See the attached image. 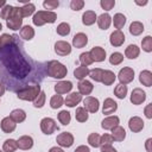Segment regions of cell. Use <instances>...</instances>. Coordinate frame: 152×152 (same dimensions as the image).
<instances>
[{
	"label": "cell",
	"mask_w": 152,
	"mask_h": 152,
	"mask_svg": "<svg viewBox=\"0 0 152 152\" xmlns=\"http://www.w3.org/2000/svg\"><path fill=\"white\" fill-rule=\"evenodd\" d=\"M13 48L14 46H12V45L4 48L6 50L1 51L2 62L8 68L11 75H13L14 77H25L27 75V72H30V65L18 53V50L13 49Z\"/></svg>",
	"instance_id": "1"
},
{
	"label": "cell",
	"mask_w": 152,
	"mask_h": 152,
	"mask_svg": "<svg viewBox=\"0 0 152 152\" xmlns=\"http://www.w3.org/2000/svg\"><path fill=\"white\" fill-rule=\"evenodd\" d=\"M46 74L50 77H53V78H63V77L66 76L68 69L61 62H58V61H51V62L48 63Z\"/></svg>",
	"instance_id": "2"
},
{
	"label": "cell",
	"mask_w": 152,
	"mask_h": 152,
	"mask_svg": "<svg viewBox=\"0 0 152 152\" xmlns=\"http://www.w3.org/2000/svg\"><path fill=\"white\" fill-rule=\"evenodd\" d=\"M57 19V14L52 11H38L34 13L32 18V23L36 26H43L46 23H55Z\"/></svg>",
	"instance_id": "3"
},
{
	"label": "cell",
	"mask_w": 152,
	"mask_h": 152,
	"mask_svg": "<svg viewBox=\"0 0 152 152\" xmlns=\"http://www.w3.org/2000/svg\"><path fill=\"white\" fill-rule=\"evenodd\" d=\"M40 91H42L40 90V86L33 84V86L25 87V88L18 90L17 96H18V99L24 100V101H34L36 97L39 95Z\"/></svg>",
	"instance_id": "4"
},
{
	"label": "cell",
	"mask_w": 152,
	"mask_h": 152,
	"mask_svg": "<svg viewBox=\"0 0 152 152\" xmlns=\"http://www.w3.org/2000/svg\"><path fill=\"white\" fill-rule=\"evenodd\" d=\"M21 24H23V15H21V11L20 7H14L12 8V12L8 17V19L6 20V25L8 28L17 31L19 28H21Z\"/></svg>",
	"instance_id": "5"
},
{
	"label": "cell",
	"mask_w": 152,
	"mask_h": 152,
	"mask_svg": "<svg viewBox=\"0 0 152 152\" xmlns=\"http://www.w3.org/2000/svg\"><path fill=\"white\" fill-rule=\"evenodd\" d=\"M40 129L44 134L50 135L57 129V124L52 118H43L40 120Z\"/></svg>",
	"instance_id": "6"
},
{
	"label": "cell",
	"mask_w": 152,
	"mask_h": 152,
	"mask_svg": "<svg viewBox=\"0 0 152 152\" xmlns=\"http://www.w3.org/2000/svg\"><path fill=\"white\" fill-rule=\"evenodd\" d=\"M118 78H119L121 84H125V86L134 80V70L129 66H125L119 71Z\"/></svg>",
	"instance_id": "7"
},
{
	"label": "cell",
	"mask_w": 152,
	"mask_h": 152,
	"mask_svg": "<svg viewBox=\"0 0 152 152\" xmlns=\"http://www.w3.org/2000/svg\"><path fill=\"white\" fill-rule=\"evenodd\" d=\"M56 141L62 147H70L74 144V135L69 132H62L57 135Z\"/></svg>",
	"instance_id": "8"
},
{
	"label": "cell",
	"mask_w": 152,
	"mask_h": 152,
	"mask_svg": "<svg viewBox=\"0 0 152 152\" xmlns=\"http://www.w3.org/2000/svg\"><path fill=\"white\" fill-rule=\"evenodd\" d=\"M131 102L133 104H141L145 100H146V93L141 89V88H134L131 93V97H129Z\"/></svg>",
	"instance_id": "9"
},
{
	"label": "cell",
	"mask_w": 152,
	"mask_h": 152,
	"mask_svg": "<svg viewBox=\"0 0 152 152\" xmlns=\"http://www.w3.org/2000/svg\"><path fill=\"white\" fill-rule=\"evenodd\" d=\"M83 104H84V108L87 112L89 113H96L100 108V102L96 97H93V96H87L84 100H83Z\"/></svg>",
	"instance_id": "10"
},
{
	"label": "cell",
	"mask_w": 152,
	"mask_h": 152,
	"mask_svg": "<svg viewBox=\"0 0 152 152\" xmlns=\"http://www.w3.org/2000/svg\"><path fill=\"white\" fill-rule=\"evenodd\" d=\"M55 52L59 56H68L71 52V45L65 40H58L55 44Z\"/></svg>",
	"instance_id": "11"
},
{
	"label": "cell",
	"mask_w": 152,
	"mask_h": 152,
	"mask_svg": "<svg viewBox=\"0 0 152 152\" xmlns=\"http://www.w3.org/2000/svg\"><path fill=\"white\" fill-rule=\"evenodd\" d=\"M109 42L115 48H119L124 43H125V34L121 30H115L114 32L110 33V37H109Z\"/></svg>",
	"instance_id": "12"
},
{
	"label": "cell",
	"mask_w": 152,
	"mask_h": 152,
	"mask_svg": "<svg viewBox=\"0 0 152 152\" xmlns=\"http://www.w3.org/2000/svg\"><path fill=\"white\" fill-rule=\"evenodd\" d=\"M116 109H118V103L113 99L107 97L103 101V104H102V113L103 114H106V115L113 114L114 112H116Z\"/></svg>",
	"instance_id": "13"
},
{
	"label": "cell",
	"mask_w": 152,
	"mask_h": 152,
	"mask_svg": "<svg viewBox=\"0 0 152 152\" xmlns=\"http://www.w3.org/2000/svg\"><path fill=\"white\" fill-rule=\"evenodd\" d=\"M144 124H145V122L142 121L141 118H139V116H132V118L129 119V121H128V127H129V129H131L133 133H138V132L142 131Z\"/></svg>",
	"instance_id": "14"
},
{
	"label": "cell",
	"mask_w": 152,
	"mask_h": 152,
	"mask_svg": "<svg viewBox=\"0 0 152 152\" xmlns=\"http://www.w3.org/2000/svg\"><path fill=\"white\" fill-rule=\"evenodd\" d=\"M72 89V83L70 81H59L55 84V91L58 95H63L69 93Z\"/></svg>",
	"instance_id": "15"
},
{
	"label": "cell",
	"mask_w": 152,
	"mask_h": 152,
	"mask_svg": "<svg viewBox=\"0 0 152 152\" xmlns=\"http://www.w3.org/2000/svg\"><path fill=\"white\" fill-rule=\"evenodd\" d=\"M91 58L94 62H103L106 59V51L101 46H94L89 51Z\"/></svg>",
	"instance_id": "16"
},
{
	"label": "cell",
	"mask_w": 152,
	"mask_h": 152,
	"mask_svg": "<svg viewBox=\"0 0 152 152\" xmlns=\"http://www.w3.org/2000/svg\"><path fill=\"white\" fill-rule=\"evenodd\" d=\"M88 44V37L86 33L83 32H78L72 38V45L76 48V49H81V48H84L86 45Z\"/></svg>",
	"instance_id": "17"
},
{
	"label": "cell",
	"mask_w": 152,
	"mask_h": 152,
	"mask_svg": "<svg viewBox=\"0 0 152 152\" xmlns=\"http://www.w3.org/2000/svg\"><path fill=\"white\" fill-rule=\"evenodd\" d=\"M81 101H82V95H81L80 93L74 91V93H70V94L65 97L64 103H65V106L72 108V107H76V104H78Z\"/></svg>",
	"instance_id": "18"
},
{
	"label": "cell",
	"mask_w": 152,
	"mask_h": 152,
	"mask_svg": "<svg viewBox=\"0 0 152 152\" xmlns=\"http://www.w3.org/2000/svg\"><path fill=\"white\" fill-rule=\"evenodd\" d=\"M119 122H120V119L116 115H110V116H107L102 120L101 127L103 129H113L115 126L119 125Z\"/></svg>",
	"instance_id": "19"
},
{
	"label": "cell",
	"mask_w": 152,
	"mask_h": 152,
	"mask_svg": "<svg viewBox=\"0 0 152 152\" xmlns=\"http://www.w3.org/2000/svg\"><path fill=\"white\" fill-rule=\"evenodd\" d=\"M15 126H17V124L10 116L4 118L1 120V122H0V127H1V129H2L4 133H12L15 129Z\"/></svg>",
	"instance_id": "20"
},
{
	"label": "cell",
	"mask_w": 152,
	"mask_h": 152,
	"mask_svg": "<svg viewBox=\"0 0 152 152\" xmlns=\"http://www.w3.org/2000/svg\"><path fill=\"white\" fill-rule=\"evenodd\" d=\"M77 88H78V93L81 95H89L93 89H94V86L90 81H87V80H82L78 82L77 84Z\"/></svg>",
	"instance_id": "21"
},
{
	"label": "cell",
	"mask_w": 152,
	"mask_h": 152,
	"mask_svg": "<svg viewBox=\"0 0 152 152\" xmlns=\"http://www.w3.org/2000/svg\"><path fill=\"white\" fill-rule=\"evenodd\" d=\"M17 145L20 150H30L33 146V139L30 135H23L17 140Z\"/></svg>",
	"instance_id": "22"
},
{
	"label": "cell",
	"mask_w": 152,
	"mask_h": 152,
	"mask_svg": "<svg viewBox=\"0 0 152 152\" xmlns=\"http://www.w3.org/2000/svg\"><path fill=\"white\" fill-rule=\"evenodd\" d=\"M97 21V25L101 30H107L109 26H110V23H112V17L108 14V13H102L97 17L96 19Z\"/></svg>",
	"instance_id": "23"
},
{
	"label": "cell",
	"mask_w": 152,
	"mask_h": 152,
	"mask_svg": "<svg viewBox=\"0 0 152 152\" xmlns=\"http://www.w3.org/2000/svg\"><path fill=\"white\" fill-rule=\"evenodd\" d=\"M97 19V15L94 11H86L83 14H82V23L83 25L86 26H90L93 25Z\"/></svg>",
	"instance_id": "24"
},
{
	"label": "cell",
	"mask_w": 152,
	"mask_h": 152,
	"mask_svg": "<svg viewBox=\"0 0 152 152\" xmlns=\"http://www.w3.org/2000/svg\"><path fill=\"white\" fill-rule=\"evenodd\" d=\"M139 82L145 87L152 86V72L150 70H142L139 74Z\"/></svg>",
	"instance_id": "25"
},
{
	"label": "cell",
	"mask_w": 152,
	"mask_h": 152,
	"mask_svg": "<svg viewBox=\"0 0 152 152\" xmlns=\"http://www.w3.org/2000/svg\"><path fill=\"white\" fill-rule=\"evenodd\" d=\"M112 131V137H113V139L115 140V141H124V139L126 138V131H125V128L124 127H121V126H115L113 129H110Z\"/></svg>",
	"instance_id": "26"
},
{
	"label": "cell",
	"mask_w": 152,
	"mask_h": 152,
	"mask_svg": "<svg viewBox=\"0 0 152 152\" xmlns=\"http://www.w3.org/2000/svg\"><path fill=\"white\" fill-rule=\"evenodd\" d=\"M139 53H140V49H139L135 44L128 45V46L126 48V50H125V56H126L127 58H129V59H135V58L139 56Z\"/></svg>",
	"instance_id": "27"
},
{
	"label": "cell",
	"mask_w": 152,
	"mask_h": 152,
	"mask_svg": "<svg viewBox=\"0 0 152 152\" xmlns=\"http://www.w3.org/2000/svg\"><path fill=\"white\" fill-rule=\"evenodd\" d=\"M115 80H116V75L113 71H110V70H103L101 83H103L104 86H110V84L114 83Z\"/></svg>",
	"instance_id": "28"
},
{
	"label": "cell",
	"mask_w": 152,
	"mask_h": 152,
	"mask_svg": "<svg viewBox=\"0 0 152 152\" xmlns=\"http://www.w3.org/2000/svg\"><path fill=\"white\" fill-rule=\"evenodd\" d=\"M10 118L15 122V124H19V122H23L25 119H26V113L23 110V109H13L10 114Z\"/></svg>",
	"instance_id": "29"
},
{
	"label": "cell",
	"mask_w": 152,
	"mask_h": 152,
	"mask_svg": "<svg viewBox=\"0 0 152 152\" xmlns=\"http://www.w3.org/2000/svg\"><path fill=\"white\" fill-rule=\"evenodd\" d=\"M20 37L25 40H31L34 37V30L30 25H25L20 28Z\"/></svg>",
	"instance_id": "30"
},
{
	"label": "cell",
	"mask_w": 152,
	"mask_h": 152,
	"mask_svg": "<svg viewBox=\"0 0 152 152\" xmlns=\"http://www.w3.org/2000/svg\"><path fill=\"white\" fill-rule=\"evenodd\" d=\"M144 30H145L144 28V25L140 21H133L129 25V33L132 36H140L144 32Z\"/></svg>",
	"instance_id": "31"
},
{
	"label": "cell",
	"mask_w": 152,
	"mask_h": 152,
	"mask_svg": "<svg viewBox=\"0 0 152 152\" xmlns=\"http://www.w3.org/2000/svg\"><path fill=\"white\" fill-rule=\"evenodd\" d=\"M113 24L116 30H121L126 24V17L122 13H116L113 17Z\"/></svg>",
	"instance_id": "32"
},
{
	"label": "cell",
	"mask_w": 152,
	"mask_h": 152,
	"mask_svg": "<svg viewBox=\"0 0 152 152\" xmlns=\"http://www.w3.org/2000/svg\"><path fill=\"white\" fill-rule=\"evenodd\" d=\"M88 74H89V69L88 66H84V65H80L74 70V76L80 81L84 80L86 76H88Z\"/></svg>",
	"instance_id": "33"
},
{
	"label": "cell",
	"mask_w": 152,
	"mask_h": 152,
	"mask_svg": "<svg viewBox=\"0 0 152 152\" xmlns=\"http://www.w3.org/2000/svg\"><path fill=\"white\" fill-rule=\"evenodd\" d=\"M20 11H21V15L23 18L25 17H30L36 11V6L32 4V2H27V4H24V6L20 7Z\"/></svg>",
	"instance_id": "34"
},
{
	"label": "cell",
	"mask_w": 152,
	"mask_h": 152,
	"mask_svg": "<svg viewBox=\"0 0 152 152\" xmlns=\"http://www.w3.org/2000/svg\"><path fill=\"white\" fill-rule=\"evenodd\" d=\"M17 148H18V145H17V140L14 139H7L2 145L4 152H15Z\"/></svg>",
	"instance_id": "35"
},
{
	"label": "cell",
	"mask_w": 152,
	"mask_h": 152,
	"mask_svg": "<svg viewBox=\"0 0 152 152\" xmlns=\"http://www.w3.org/2000/svg\"><path fill=\"white\" fill-rule=\"evenodd\" d=\"M75 118H76V120H77L78 122H86V121L88 120L89 115H88V112L86 110L84 107H78V108L76 109Z\"/></svg>",
	"instance_id": "36"
},
{
	"label": "cell",
	"mask_w": 152,
	"mask_h": 152,
	"mask_svg": "<svg viewBox=\"0 0 152 152\" xmlns=\"http://www.w3.org/2000/svg\"><path fill=\"white\" fill-rule=\"evenodd\" d=\"M114 95H115L118 99H121V100L125 99L126 95H127V86L119 83V84L114 88Z\"/></svg>",
	"instance_id": "37"
},
{
	"label": "cell",
	"mask_w": 152,
	"mask_h": 152,
	"mask_svg": "<svg viewBox=\"0 0 152 152\" xmlns=\"http://www.w3.org/2000/svg\"><path fill=\"white\" fill-rule=\"evenodd\" d=\"M63 103H64V99L62 97V95H58V94L53 95L51 97V100H50V107L52 109H57V108L62 107Z\"/></svg>",
	"instance_id": "38"
},
{
	"label": "cell",
	"mask_w": 152,
	"mask_h": 152,
	"mask_svg": "<svg viewBox=\"0 0 152 152\" xmlns=\"http://www.w3.org/2000/svg\"><path fill=\"white\" fill-rule=\"evenodd\" d=\"M102 74H103V69H101V68H95V69H91V70H89V76H90V78L93 80V81H95V82H101V80H102Z\"/></svg>",
	"instance_id": "39"
},
{
	"label": "cell",
	"mask_w": 152,
	"mask_h": 152,
	"mask_svg": "<svg viewBox=\"0 0 152 152\" xmlns=\"http://www.w3.org/2000/svg\"><path fill=\"white\" fill-rule=\"evenodd\" d=\"M58 121L63 125V126H66V125H69L70 124V120H71V115H70V113L68 112V110H61L59 113H58Z\"/></svg>",
	"instance_id": "40"
},
{
	"label": "cell",
	"mask_w": 152,
	"mask_h": 152,
	"mask_svg": "<svg viewBox=\"0 0 152 152\" xmlns=\"http://www.w3.org/2000/svg\"><path fill=\"white\" fill-rule=\"evenodd\" d=\"M13 42H14L13 36H11V34H8V33H4V34L0 36V46H1V49L12 45Z\"/></svg>",
	"instance_id": "41"
},
{
	"label": "cell",
	"mask_w": 152,
	"mask_h": 152,
	"mask_svg": "<svg viewBox=\"0 0 152 152\" xmlns=\"http://www.w3.org/2000/svg\"><path fill=\"white\" fill-rule=\"evenodd\" d=\"M70 31H71V28H70V25H69L68 23H61V24L56 27V32H57L59 36H62V37L68 36V34L70 33Z\"/></svg>",
	"instance_id": "42"
},
{
	"label": "cell",
	"mask_w": 152,
	"mask_h": 152,
	"mask_svg": "<svg viewBox=\"0 0 152 152\" xmlns=\"http://www.w3.org/2000/svg\"><path fill=\"white\" fill-rule=\"evenodd\" d=\"M124 61V55L120 52H113L109 57V63L112 65H119Z\"/></svg>",
	"instance_id": "43"
},
{
	"label": "cell",
	"mask_w": 152,
	"mask_h": 152,
	"mask_svg": "<svg viewBox=\"0 0 152 152\" xmlns=\"http://www.w3.org/2000/svg\"><path fill=\"white\" fill-rule=\"evenodd\" d=\"M88 144L91 147H100V135L97 133H90L88 137Z\"/></svg>",
	"instance_id": "44"
},
{
	"label": "cell",
	"mask_w": 152,
	"mask_h": 152,
	"mask_svg": "<svg viewBox=\"0 0 152 152\" xmlns=\"http://www.w3.org/2000/svg\"><path fill=\"white\" fill-rule=\"evenodd\" d=\"M141 48L145 52H151L152 51V37L151 36H146L141 40Z\"/></svg>",
	"instance_id": "45"
},
{
	"label": "cell",
	"mask_w": 152,
	"mask_h": 152,
	"mask_svg": "<svg viewBox=\"0 0 152 152\" xmlns=\"http://www.w3.org/2000/svg\"><path fill=\"white\" fill-rule=\"evenodd\" d=\"M80 62H81V65L88 66V65H90L94 61H93V58H91V56H90L89 52H82V53L80 55Z\"/></svg>",
	"instance_id": "46"
},
{
	"label": "cell",
	"mask_w": 152,
	"mask_h": 152,
	"mask_svg": "<svg viewBox=\"0 0 152 152\" xmlns=\"http://www.w3.org/2000/svg\"><path fill=\"white\" fill-rule=\"evenodd\" d=\"M45 100H46L45 91H40L39 95L36 97V100L33 101V106H34L36 108H42V107L45 104Z\"/></svg>",
	"instance_id": "47"
},
{
	"label": "cell",
	"mask_w": 152,
	"mask_h": 152,
	"mask_svg": "<svg viewBox=\"0 0 152 152\" xmlns=\"http://www.w3.org/2000/svg\"><path fill=\"white\" fill-rule=\"evenodd\" d=\"M43 6H44L45 10L51 11V10L57 8V7L59 6V2H58L57 0H45V1L43 2Z\"/></svg>",
	"instance_id": "48"
},
{
	"label": "cell",
	"mask_w": 152,
	"mask_h": 152,
	"mask_svg": "<svg viewBox=\"0 0 152 152\" xmlns=\"http://www.w3.org/2000/svg\"><path fill=\"white\" fill-rule=\"evenodd\" d=\"M12 8H13V6L7 5V4H6V6H4V7L1 8V13H0L1 19L7 20V19H8V17H10V14H11V12H12Z\"/></svg>",
	"instance_id": "49"
},
{
	"label": "cell",
	"mask_w": 152,
	"mask_h": 152,
	"mask_svg": "<svg viewBox=\"0 0 152 152\" xmlns=\"http://www.w3.org/2000/svg\"><path fill=\"white\" fill-rule=\"evenodd\" d=\"M112 142H114V139L110 134L104 133L103 135L100 137V146L101 145H112Z\"/></svg>",
	"instance_id": "50"
},
{
	"label": "cell",
	"mask_w": 152,
	"mask_h": 152,
	"mask_svg": "<svg viewBox=\"0 0 152 152\" xmlns=\"http://www.w3.org/2000/svg\"><path fill=\"white\" fill-rule=\"evenodd\" d=\"M100 5L104 11H110L115 6V0H101Z\"/></svg>",
	"instance_id": "51"
},
{
	"label": "cell",
	"mask_w": 152,
	"mask_h": 152,
	"mask_svg": "<svg viewBox=\"0 0 152 152\" xmlns=\"http://www.w3.org/2000/svg\"><path fill=\"white\" fill-rule=\"evenodd\" d=\"M83 6H84L83 0H71V2H70V8L74 11H80L83 8Z\"/></svg>",
	"instance_id": "52"
},
{
	"label": "cell",
	"mask_w": 152,
	"mask_h": 152,
	"mask_svg": "<svg viewBox=\"0 0 152 152\" xmlns=\"http://www.w3.org/2000/svg\"><path fill=\"white\" fill-rule=\"evenodd\" d=\"M145 116L147 119H151L152 118V103H148L146 107H145Z\"/></svg>",
	"instance_id": "53"
},
{
	"label": "cell",
	"mask_w": 152,
	"mask_h": 152,
	"mask_svg": "<svg viewBox=\"0 0 152 152\" xmlns=\"http://www.w3.org/2000/svg\"><path fill=\"white\" fill-rule=\"evenodd\" d=\"M101 152H116L112 145H101Z\"/></svg>",
	"instance_id": "54"
},
{
	"label": "cell",
	"mask_w": 152,
	"mask_h": 152,
	"mask_svg": "<svg viewBox=\"0 0 152 152\" xmlns=\"http://www.w3.org/2000/svg\"><path fill=\"white\" fill-rule=\"evenodd\" d=\"M74 152H90L89 147L86 146V145H80L78 147H76V150Z\"/></svg>",
	"instance_id": "55"
},
{
	"label": "cell",
	"mask_w": 152,
	"mask_h": 152,
	"mask_svg": "<svg viewBox=\"0 0 152 152\" xmlns=\"http://www.w3.org/2000/svg\"><path fill=\"white\" fill-rule=\"evenodd\" d=\"M151 144H152V138H148L145 142V147H146V151L147 152H152V148H151Z\"/></svg>",
	"instance_id": "56"
},
{
	"label": "cell",
	"mask_w": 152,
	"mask_h": 152,
	"mask_svg": "<svg viewBox=\"0 0 152 152\" xmlns=\"http://www.w3.org/2000/svg\"><path fill=\"white\" fill-rule=\"evenodd\" d=\"M49 152H64L61 147H57V146H53V147H51L50 150H49Z\"/></svg>",
	"instance_id": "57"
},
{
	"label": "cell",
	"mask_w": 152,
	"mask_h": 152,
	"mask_svg": "<svg viewBox=\"0 0 152 152\" xmlns=\"http://www.w3.org/2000/svg\"><path fill=\"white\" fill-rule=\"evenodd\" d=\"M5 94V86L2 84V82H0V96H2Z\"/></svg>",
	"instance_id": "58"
},
{
	"label": "cell",
	"mask_w": 152,
	"mask_h": 152,
	"mask_svg": "<svg viewBox=\"0 0 152 152\" xmlns=\"http://www.w3.org/2000/svg\"><path fill=\"white\" fill-rule=\"evenodd\" d=\"M135 4L137 5H140V6H144V5H146L147 4V1L145 0V1H142V2H140V1H135Z\"/></svg>",
	"instance_id": "59"
},
{
	"label": "cell",
	"mask_w": 152,
	"mask_h": 152,
	"mask_svg": "<svg viewBox=\"0 0 152 152\" xmlns=\"http://www.w3.org/2000/svg\"><path fill=\"white\" fill-rule=\"evenodd\" d=\"M4 6H6V1L5 0H0V8H2Z\"/></svg>",
	"instance_id": "60"
},
{
	"label": "cell",
	"mask_w": 152,
	"mask_h": 152,
	"mask_svg": "<svg viewBox=\"0 0 152 152\" xmlns=\"http://www.w3.org/2000/svg\"><path fill=\"white\" fill-rule=\"evenodd\" d=\"M2 30V25H1V23H0V31Z\"/></svg>",
	"instance_id": "61"
},
{
	"label": "cell",
	"mask_w": 152,
	"mask_h": 152,
	"mask_svg": "<svg viewBox=\"0 0 152 152\" xmlns=\"http://www.w3.org/2000/svg\"><path fill=\"white\" fill-rule=\"evenodd\" d=\"M0 152H4V151H1V150H0Z\"/></svg>",
	"instance_id": "62"
},
{
	"label": "cell",
	"mask_w": 152,
	"mask_h": 152,
	"mask_svg": "<svg viewBox=\"0 0 152 152\" xmlns=\"http://www.w3.org/2000/svg\"><path fill=\"white\" fill-rule=\"evenodd\" d=\"M0 50H1V46H0Z\"/></svg>",
	"instance_id": "63"
}]
</instances>
